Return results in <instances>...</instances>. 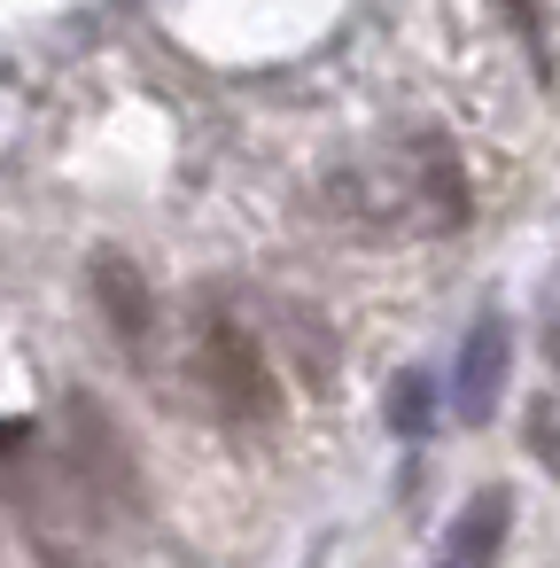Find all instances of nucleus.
Segmentation results:
<instances>
[{"mask_svg": "<svg viewBox=\"0 0 560 568\" xmlns=\"http://www.w3.org/2000/svg\"><path fill=\"white\" fill-rule=\"evenodd\" d=\"M506 366H513V327H506V312H482V320L467 327L459 358H451V420H459V428H482V420L498 413Z\"/></svg>", "mask_w": 560, "mask_h": 568, "instance_id": "7ed1b4c3", "label": "nucleus"}, {"mask_svg": "<svg viewBox=\"0 0 560 568\" xmlns=\"http://www.w3.org/2000/svg\"><path fill=\"white\" fill-rule=\"evenodd\" d=\"M506 529H513V490H506V483H482V490H475V498L451 514L444 552H436L428 568H498Z\"/></svg>", "mask_w": 560, "mask_h": 568, "instance_id": "20e7f679", "label": "nucleus"}, {"mask_svg": "<svg viewBox=\"0 0 560 568\" xmlns=\"http://www.w3.org/2000/svg\"><path fill=\"white\" fill-rule=\"evenodd\" d=\"M63 420H71V428H63V444H71V475H79L102 506H110V498H118V506H141V459L125 452L118 420H110L86 389L63 397Z\"/></svg>", "mask_w": 560, "mask_h": 568, "instance_id": "f03ea898", "label": "nucleus"}, {"mask_svg": "<svg viewBox=\"0 0 560 568\" xmlns=\"http://www.w3.org/2000/svg\"><path fill=\"white\" fill-rule=\"evenodd\" d=\"M544 343H552V366H560V312H552V327H544Z\"/></svg>", "mask_w": 560, "mask_h": 568, "instance_id": "0eeeda50", "label": "nucleus"}, {"mask_svg": "<svg viewBox=\"0 0 560 568\" xmlns=\"http://www.w3.org/2000/svg\"><path fill=\"white\" fill-rule=\"evenodd\" d=\"M195 374H203V389L218 397L226 420H273L281 413V382H273L257 335L226 304H203V320H195Z\"/></svg>", "mask_w": 560, "mask_h": 568, "instance_id": "f257e3e1", "label": "nucleus"}, {"mask_svg": "<svg viewBox=\"0 0 560 568\" xmlns=\"http://www.w3.org/2000/svg\"><path fill=\"white\" fill-rule=\"evenodd\" d=\"M381 413H389V428H397L405 444H420V436L436 428V382H428L420 366H405V374L389 382V397H381Z\"/></svg>", "mask_w": 560, "mask_h": 568, "instance_id": "423d86ee", "label": "nucleus"}, {"mask_svg": "<svg viewBox=\"0 0 560 568\" xmlns=\"http://www.w3.org/2000/svg\"><path fill=\"white\" fill-rule=\"evenodd\" d=\"M94 296H102L110 335H118L125 351H149V335H156V288H149V273H141L125 250H102V257H94Z\"/></svg>", "mask_w": 560, "mask_h": 568, "instance_id": "39448f33", "label": "nucleus"}]
</instances>
